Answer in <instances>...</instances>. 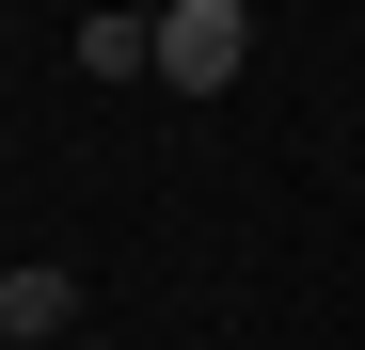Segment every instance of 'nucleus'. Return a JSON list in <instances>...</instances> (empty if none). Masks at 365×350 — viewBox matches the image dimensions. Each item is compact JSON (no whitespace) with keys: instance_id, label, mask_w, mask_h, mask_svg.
<instances>
[{"instance_id":"obj_1","label":"nucleus","mask_w":365,"mask_h":350,"mask_svg":"<svg viewBox=\"0 0 365 350\" xmlns=\"http://www.w3.org/2000/svg\"><path fill=\"white\" fill-rule=\"evenodd\" d=\"M238 64H255V16H238V0H175L159 16V80L175 96H222Z\"/></svg>"},{"instance_id":"obj_2","label":"nucleus","mask_w":365,"mask_h":350,"mask_svg":"<svg viewBox=\"0 0 365 350\" xmlns=\"http://www.w3.org/2000/svg\"><path fill=\"white\" fill-rule=\"evenodd\" d=\"M64 334H96L80 319V271L64 255H16V271H0V350H64Z\"/></svg>"},{"instance_id":"obj_3","label":"nucleus","mask_w":365,"mask_h":350,"mask_svg":"<svg viewBox=\"0 0 365 350\" xmlns=\"http://www.w3.org/2000/svg\"><path fill=\"white\" fill-rule=\"evenodd\" d=\"M80 80H159V16H80Z\"/></svg>"}]
</instances>
